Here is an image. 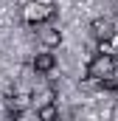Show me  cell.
<instances>
[{"label":"cell","instance_id":"obj_1","mask_svg":"<svg viewBox=\"0 0 118 121\" xmlns=\"http://www.w3.org/2000/svg\"><path fill=\"white\" fill-rule=\"evenodd\" d=\"M23 17H25L28 26H39V23L51 20L54 17V0H31L23 9Z\"/></svg>","mask_w":118,"mask_h":121},{"label":"cell","instance_id":"obj_2","mask_svg":"<svg viewBox=\"0 0 118 121\" xmlns=\"http://www.w3.org/2000/svg\"><path fill=\"white\" fill-rule=\"evenodd\" d=\"M115 68V56H107V54H96L87 65V79H96V82H101L110 70Z\"/></svg>","mask_w":118,"mask_h":121},{"label":"cell","instance_id":"obj_3","mask_svg":"<svg viewBox=\"0 0 118 121\" xmlns=\"http://www.w3.org/2000/svg\"><path fill=\"white\" fill-rule=\"evenodd\" d=\"M90 31H93V37H96L98 42H104V39H110V37L115 34V26H113L110 20L98 17V20H93V23H90Z\"/></svg>","mask_w":118,"mask_h":121},{"label":"cell","instance_id":"obj_4","mask_svg":"<svg viewBox=\"0 0 118 121\" xmlns=\"http://www.w3.org/2000/svg\"><path fill=\"white\" fill-rule=\"evenodd\" d=\"M39 42H42L45 48H59V45H62V31L54 28V26L42 28V31H39Z\"/></svg>","mask_w":118,"mask_h":121},{"label":"cell","instance_id":"obj_5","mask_svg":"<svg viewBox=\"0 0 118 121\" xmlns=\"http://www.w3.org/2000/svg\"><path fill=\"white\" fill-rule=\"evenodd\" d=\"M56 68V56L54 54H37L34 56V70L37 73H51Z\"/></svg>","mask_w":118,"mask_h":121},{"label":"cell","instance_id":"obj_6","mask_svg":"<svg viewBox=\"0 0 118 121\" xmlns=\"http://www.w3.org/2000/svg\"><path fill=\"white\" fill-rule=\"evenodd\" d=\"M37 118H39V121H59V110H56V104L51 101V104L37 107Z\"/></svg>","mask_w":118,"mask_h":121},{"label":"cell","instance_id":"obj_7","mask_svg":"<svg viewBox=\"0 0 118 121\" xmlns=\"http://www.w3.org/2000/svg\"><path fill=\"white\" fill-rule=\"evenodd\" d=\"M98 85H101L104 90H118V65L104 76V79H101V82H98Z\"/></svg>","mask_w":118,"mask_h":121},{"label":"cell","instance_id":"obj_8","mask_svg":"<svg viewBox=\"0 0 118 121\" xmlns=\"http://www.w3.org/2000/svg\"><path fill=\"white\" fill-rule=\"evenodd\" d=\"M28 104H31V96H28V93H14V96H11V110H20V113H23Z\"/></svg>","mask_w":118,"mask_h":121},{"label":"cell","instance_id":"obj_9","mask_svg":"<svg viewBox=\"0 0 118 121\" xmlns=\"http://www.w3.org/2000/svg\"><path fill=\"white\" fill-rule=\"evenodd\" d=\"M51 96H54L51 90H42V93H34L31 99H34V104H37V107H42V104H51Z\"/></svg>","mask_w":118,"mask_h":121},{"label":"cell","instance_id":"obj_10","mask_svg":"<svg viewBox=\"0 0 118 121\" xmlns=\"http://www.w3.org/2000/svg\"><path fill=\"white\" fill-rule=\"evenodd\" d=\"M20 118H23L20 110H8V121H20Z\"/></svg>","mask_w":118,"mask_h":121},{"label":"cell","instance_id":"obj_11","mask_svg":"<svg viewBox=\"0 0 118 121\" xmlns=\"http://www.w3.org/2000/svg\"><path fill=\"white\" fill-rule=\"evenodd\" d=\"M110 42H113V48H115V54H118V31L113 34V37H110Z\"/></svg>","mask_w":118,"mask_h":121},{"label":"cell","instance_id":"obj_12","mask_svg":"<svg viewBox=\"0 0 118 121\" xmlns=\"http://www.w3.org/2000/svg\"><path fill=\"white\" fill-rule=\"evenodd\" d=\"M113 121H118V110H115V113H113Z\"/></svg>","mask_w":118,"mask_h":121}]
</instances>
